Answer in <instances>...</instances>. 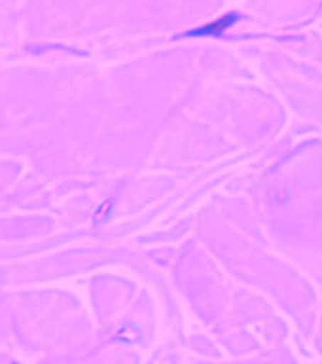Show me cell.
<instances>
[{"instance_id": "1", "label": "cell", "mask_w": 322, "mask_h": 364, "mask_svg": "<svg viewBox=\"0 0 322 364\" xmlns=\"http://www.w3.org/2000/svg\"><path fill=\"white\" fill-rule=\"evenodd\" d=\"M235 21V16H226L224 19H220V21H216L213 23L210 27H203V28H199L198 33L199 34H213V33H222L224 28L227 27V25H232V23Z\"/></svg>"}]
</instances>
